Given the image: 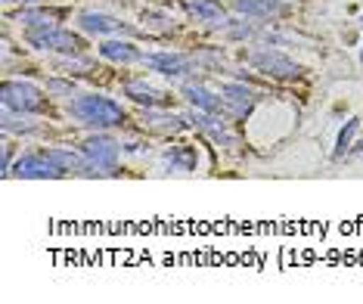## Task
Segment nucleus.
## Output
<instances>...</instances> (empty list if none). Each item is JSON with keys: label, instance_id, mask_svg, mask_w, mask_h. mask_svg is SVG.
<instances>
[{"label": "nucleus", "instance_id": "obj_22", "mask_svg": "<svg viewBox=\"0 0 363 304\" xmlns=\"http://www.w3.org/2000/svg\"><path fill=\"white\" fill-rule=\"evenodd\" d=\"M354 130H357V118H351L348 125L342 128V134H338V143H335V159H342L345 152H348L351 140H354Z\"/></svg>", "mask_w": 363, "mask_h": 304}, {"label": "nucleus", "instance_id": "obj_13", "mask_svg": "<svg viewBox=\"0 0 363 304\" xmlns=\"http://www.w3.org/2000/svg\"><path fill=\"white\" fill-rule=\"evenodd\" d=\"M125 96H130V100L140 103V106H150V109H155V106H162L164 100H168L159 87L146 84V81H128V84H125Z\"/></svg>", "mask_w": 363, "mask_h": 304}, {"label": "nucleus", "instance_id": "obj_3", "mask_svg": "<svg viewBox=\"0 0 363 304\" xmlns=\"http://www.w3.org/2000/svg\"><path fill=\"white\" fill-rule=\"evenodd\" d=\"M0 103H4V109L28 112V115L44 109V96H40V90L35 84H28V81H4V87H0Z\"/></svg>", "mask_w": 363, "mask_h": 304}, {"label": "nucleus", "instance_id": "obj_20", "mask_svg": "<svg viewBox=\"0 0 363 304\" xmlns=\"http://www.w3.org/2000/svg\"><path fill=\"white\" fill-rule=\"evenodd\" d=\"M47 152H50V159H53L62 171H81V168H84V159H81V155H75V152H69V150H47Z\"/></svg>", "mask_w": 363, "mask_h": 304}, {"label": "nucleus", "instance_id": "obj_24", "mask_svg": "<svg viewBox=\"0 0 363 304\" xmlns=\"http://www.w3.org/2000/svg\"><path fill=\"white\" fill-rule=\"evenodd\" d=\"M6 4H44V0H6Z\"/></svg>", "mask_w": 363, "mask_h": 304}, {"label": "nucleus", "instance_id": "obj_23", "mask_svg": "<svg viewBox=\"0 0 363 304\" xmlns=\"http://www.w3.org/2000/svg\"><path fill=\"white\" fill-rule=\"evenodd\" d=\"M47 90H50V94H72V81H50V84H47Z\"/></svg>", "mask_w": 363, "mask_h": 304}, {"label": "nucleus", "instance_id": "obj_15", "mask_svg": "<svg viewBox=\"0 0 363 304\" xmlns=\"http://www.w3.org/2000/svg\"><path fill=\"white\" fill-rule=\"evenodd\" d=\"M100 56H106V60H112V62H137V60H143V53H140L130 40H106V44H100Z\"/></svg>", "mask_w": 363, "mask_h": 304}, {"label": "nucleus", "instance_id": "obj_2", "mask_svg": "<svg viewBox=\"0 0 363 304\" xmlns=\"http://www.w3.org/2000/svg\"><path fill=\"white\" fill-rule=\"evenodd\" d=\"M81 155H84V168L81 174L94 177V174H115V165H118V155H121V143L106 134H96L84 140L81 146Z\"/></svg>", "mask_w": 363, "mask_h": 304}, {"label": "nucleus", "instance_id": "obj_7", "mask_svg": "<svg viewBox=\"0 0 363 304\" xmlns=\"http://www.w3.org/2000/svg\"><path fill=\"white\" fill-rule=\"evenodd\" d=\"M143 62L164 78H186L196 72V62L180 53H150V56H143Z\"/></svg>", "mask_w": 363, "mask_h": 304}, {"label": "nucleus", "instance_id": "obj_12", "mask_svg": "<svg viewBox=\"0 0 363 304\" xmlns=\"http://www.w3.org/2000/svg\"><path fill=\"white\" fill-rule=\"evenodd\" d=\"M184 96L189 106H196V109L202 112H214V115H224V106H220V94L214 96L211 90H205L202 84H184Z\"/></svg>", "mask_w": 363, "mask_h": 304}, {"label": "nucleus", "instance_id": "obj_19", "mask_svg": "<svg viewBox=\"0 0 363 304\" xmlns=\"http://www.w3.org/2000/svg\"><path fill=\"white\" fill-rule=\"evenodd\" d=\"M19 22H26L28 28H47L60 22V13H44V10H26L19 13Z\"/></svg>", "mask_w": 363, "mask_h": 304}, {"label": "nucleus", "instance_id": "obj_8", "mask_svg": "<svg viewBox=\"0 0 363 304\" xmlns=\"http://www.w3.org/2000/svg\"><path fill=\"white\" fill-rule=\"evenodd\" d=\"M220 106L230 118H245L255 106V94L245 84H224L220 87Z\"/></svg>", "mask_w": 363, "mask_h": 304}, {"label": "nucleus", "instance_id": "obj_21", "mask_svg": "<svg viewBox=\"0 0 363 304\" xmlns=\"http://www.w3.org/2000/svg\"><path fill=\"white\" fill-rule=\"evenodd\" d=\"M227 35L233 38V40H245V38H255L258 31H255V26H249V22H242V19H233V22H227Z\"/></svg>", "mask_w": 363, "mask_h": 304}, {"label": "nucleus", "instance_id": "obj_5", "mask_svg": "<svg viewBox=\"0 0 363 304\" xmlns=\"http://www.w3.org/2000/svg\"><path fill=\"white\" fill-rule=\"evenodd\" d=\"M249 62L255 65V72H261V75L267 78H279V81H292L301 75V65L292 62L289 56L277 53V50H255L249 56Z\"/></svg>", "mask_w": 363, "mask_h": 304}, {"label": "nucleus", "instance_id": "obj_9", "mask_svg": "<svg viewBox=\"0 0 363 304\" xmlns=\"http://www.w3.org/2000/svg\"><path fill=\"white\" fill-rule=\"evenodd\" d=\"M180 6L186 10L189 19L208 22V26H227V10L218 0H180Z\"/></svg>", "mask_w": 363, "mask_h": 304}, {"label": "nucleus", "instance_id": "obj_11", "mask_svg": "<svg viewBox=\"0 0 363 304\" xmlns=\"http://www.w3.org/2000/svg\"><path fill=\"white\" fill-rule=\"evenodd\" d=\"M78 28L87 31V35H121V31H128L118 19H112V16H106V13H81Z\"/></svg>", "mask_w": 363, "mask_h": 304}, {"label": "nucleus", "instance_id": "obj_17", "mask_svg": "<svg viewBox=\"0 0 363 304\" xmlns=\"http://www.w3.org/2000/svg\"><path fill=\"white\" fill-rule=\"evenodd\" d=\"M164 162H168L171 171H193L196 168V152L189 146H171L164 152Z\"/></svg>", "mask_w": 363, "mask_h": 304}, {"label": "nucleus", "instance_id": "obj_10", "mask_svg": "<svg viewBox=\"0 0 363 304\" xmlns=\"http://www.w3.org/2000/svg\"><path fill=\"white\" fill-rule=\"evenodd\" d=\"M186 121H189V125H196L199 130H205V134H208L218 146H233V137H230L227 125H224V121H220L214 112H202V109H199V112H189Z\"/></svg>", "mask_w": 363, "mask_h": 304}, {"label": "nucleus", "instance_id": "obj_16", "mask_svg": "<svg viewBox=\"0 0 363 304\" xmlns=\"http://www.w3.org/2000/svg\"><path fill=\"white\" fill-rule=\"evenodd\" d=\"M143 125L159 130V134H177L180 128H184V118H177V115H164V112H143Z\"/></svg>", "mask_w": 363, "mask_h": 304}, {"label": "nucleus", "instance_id": "obj_18", "mask_svg": "<svg viewBox=\"0 0 363 304\" xmlns=\"http://www.w3.org/2000/svg\"><path fill=\"white\" fill-rule=\"evenodd\" d=\"M0 125H4L6 134H10V130H22V134L35 130V125L28 121V112H13V109H4V118H0Z\"/></svg>", "mask_w": 363, "mask_h": 304}, {"label": "nucleus", "instance_id": "obj_14", "mask_svg": "<svg viewBox=\"0 0 363 304\" xmlns=\"http://www.w3.org/2000/svg\"><path fill=\"white\" fill-rule=\"evenodd\" d=\"M233 10L252 16V19H270V16L283 13V4L279 0H233Z\"/></svg>", "mask_w": 363, "mask_h": 304}, {"label": "nucleus", "instance_id": "obj_6", "mask_svg": "<svg viewBox=\"0 0 363 304\" xmlns=\"http://www.w3.org/2000/svg\"><path fill=\"white\" fill-rule=\"evenodd\" d=\"M13 174L22 180H47V177H60L62 168L50 159V152H28L16 162Z\"/></svg>", "mask_w": 363, "mask_h": 304}, {"label": "nucleus", "instance_id": "obj_4", "mask_svg": "<svg viewBox=\"0 0 363 304\" xmlns=\"http://www.w3.org/2000/svg\"><path fill=\"white\" fill-rule=\"evenodd\" d=\"M28 44L38 47V50H53V53H81V38H75L72 31L65 28H56V26H47V28H28Z\"/></svg>", "mask_w": 363, "mask_h": 304}, {"label": "nucleus", "instance_id": "obj_1", "mask_svg": "<svg viewBox=\"0 0 363 304\" xmlns=\"http://www.w3.org/2000/svg\"><path fill=\"white\" fill-rule=\"evenodd\" d=\"M72 115L87 128H115L125 121V109L118 103L96 94H84L78 100H72Z\"/></svg>", "mask_w": 363, "mask_h": 304}]
</instances>
